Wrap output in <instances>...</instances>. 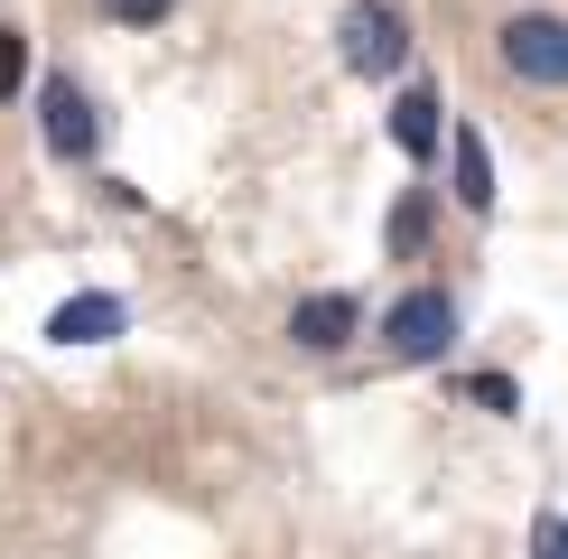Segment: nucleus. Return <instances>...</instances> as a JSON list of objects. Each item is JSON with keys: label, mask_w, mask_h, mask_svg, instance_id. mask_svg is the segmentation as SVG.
<instances>
[{"label": "nucleus", "mask_w": 568, "mask_h": 559, "mask_svg": "<svg viewBox=\"0 0 568 559\" xmlns=\"http://www.w3.org/2000/svg\"><path fill=\"white\" fill-rule=\"evenodd\" d=\"M336 57L354 65V75H400V65H410V19H400L392 0H345Z\"/></svg>", "instance_id": "nucleus-1"}, {"label": "nucleus", "mask_w": 568, "mask_h": 559, "mask_svg": "<svg viewBox=\"0 0 568 559\" xmlns=\"http://www.w3.org/2000/svg\"><path fill=\"white\" fill-rule=\"evenodd\" d=\"M383 345H392V364H438L457 345V298L447 289H400L392 317H383Z\"/></svg>", "instance_id": "nucleus-2"}, {"label": "nucleus", "mask_w": 568, "mask_h": 559, "mask_svg": "<svg viewBox=\"0 0 568 559\" xmlns=\"http://www.w3.org/2000/svg\"><path fill=\"white\" fill-rule=\"evenodd\" d=\"M494 47H504V65H513L523 84H540V93H559V84H568V19H559V10H523V19H504V38H494Z\"/></svg>", "instance_id": "nucleus-3"}, {"label": "nucleus", "mask_w": 568, "mask_h": 559, "mask_svg": "<svg viewBox=\"0 0 568 559\" xmlns=\"http://www.w3.org/2000/svg\"><path fill=\"white\" fill-rule=\"evenodd\" d=\"M38 131H47L57 159H93V93L75 75H47L38 84Z\"/></svg>", "instance_id": "nucleus-4"}, {"label": "nucleus", "mask_w": 568, "mask_h": 559, "mask_svg": "<svg viewBox=\"0 0 568 559\" xmlns=\"http://www.w3.org/2000/svg\"><path fill=\"white\" fill-rule=\"evenodd\" d=\"M354 326H364V308H354L345 289H317V298L290 308V345H298V355H345Z\"/></svg>", "instance_id": "nucleus-5"}, {"label": "nucleus", "mask_w": 568, "mask_h": 559, "mask_svg": "<svg viewBox=\"0 0 568 559\" xmlns=\"http://www.w3.org/2000/svg\"><path fill=\"white\" fill-rule=\"evenodd\" d=\"M383 131H392V150H400V159H429L438 140H447V103H438V84H429V75H410Z\"/></svg>", "instance_id": "nucleus-6"}, {"label": "nucleus", "mask_w": 568, "mask_h": 559, "mask_svg": "<svg viewBox=\"0 0 568 559\" xmlns=\"http://www.w3.org/2000/svg\"><path fill=\"white\" fill-rule=\"evenodd\" d=\"M122 326H131V308H122L112 289H75L57 317H47V336H57V345H112Z\"/></svg>", "instance_id": "nucleus-7"}, {"label": "nucleus", "mask_w": 568, "mask_h": 559, "mask_svg": "<svg viewBox=\"0 0 568 559\" xmlns=\"http://www.w3.org/2000/svg\"><path fill=\"white\" fill-rule=\"evenodd\" d=\"M447 159H457V205H494V159H485V131H447Z\"/></svg>", "instance_id": "nucleus-8"}, {"label": "nucleus", "mask_w": 568, "mask_h": 559, "mask_svg": "<svg viewBox=\"0 0 568 559\" xmlns=\"http://www.w3.org/2000/svg\"><path fill=\"white\" fill-rule=\"evenodd\" d=\"M429 224H438V205H429V196H419V186H410V196L392 205V224H383L392 262H410V252H429Z\"/></svg>", "instance_id": "nucleus-9"}, {"label": "nucleus", "mask_w": 568, "mask_h": 559, "mask_svg": "<svg viewBox=\"0 0 568 559\" xmlns=\"http://www.w3.org/2000/svg\"><path fill=\"white\" fill-rule=\"evenodd\" d=\"M466 402L494 410V419H513V402H523V392H513V373H476V383H466Z\"/></svg>", "instance_id": "nucleus-10"}, {"label": "nucleus", "mask_w": 568, "mask_h": 559, "mask_svg": "<svg viewBox=\"0 0 568 559\" xmlns=\"http://www.w3.org/2000/svg\"><path fill=\"white\" fill-rule=\"evenodd\" d=\"M29 84V47H19V29H0V103Z\"/></svg>", "instance_id": "nucleus-11"}, {"label": "nucleus", "mask_w": 568, "mask_h": 559, "mask_svg": "<svg viewBox=\"0 0 568 559\" xmlns=\"http://www.w3.org/2000/svg\"><path fill=\"white\" fill-rule=\"evenodd\" d=\"M178 0H103V19H122V29H159Z\"/></svg>", "instance_id": "nucleus-12"}, {"label": "nucleus", "mask_w": 568, "mask_h": 559, "mask_svg": "<svg viewBox=\"0 0 568 559\" xmlns=\"http://www.w3.org/2000/svg\"><path fill=\"white\" fill-rule=\"evenodd\" d=\"M531 559H568V522H559V512H540V522H531Z\"/></svg>", "instance_id": "nucleus-13"}]
</instances>
